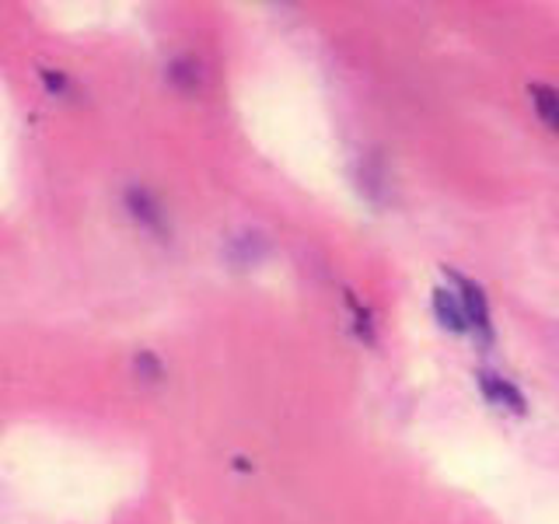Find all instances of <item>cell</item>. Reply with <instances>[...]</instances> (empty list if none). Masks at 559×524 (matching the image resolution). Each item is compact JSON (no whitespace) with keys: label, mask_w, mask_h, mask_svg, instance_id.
I'll list each match as a JSON object with an SVG mask.
<instances>
[{"label":"cell","mask_w":559,"mask_h":524,"mask_svg":"<svg viewBox=\"0 0 559 524\" xmlns=\"http://www.w3.org/2000/svg\"><path fill=\"white\" fill-rule=\"evenodd\" d=\"M433 314L441 329L448 332H465L468 329V319H465V308L459 301V294H451L448 287H437L433 290Z\"/></svg>","instance_id":"2"},{"label":"cell","mask_w":559,"mask_h":524,"mask_svg":"<svg viewBox=\"0 0 559 524\" xmlns=\"http://www.w3.org/2000/svg\"><path fill=\"white\" fill-rule=\"evenodd\" d=\"M451 276V284H454V294H459V301L465 308V319L468 325H479V329H489V305H486V290L476 284V279H468L462 273H454V270H444Z\"/></svg>","instance_id":"1"},{"label":"cell","mask_w":559,"mask_h":524,"mask_svg":"<svg viewBox=\"0 0 559 524\" xmlns=\"http://www.w3.org/2000/svg\"><path fill=\"white\" fill-rule=\"evenodd\" d=\"M528 92H532V102H535V112L559 133V92L549 84H532Z\"/></svg>","instance_id":"4"},{"label":"cell","mask_w":559,"mask_h":524,"mask_svg":"<svg viewBox=\"0 0 559 524\" xmlns=\"http://www.w3.org/2000/svg\"><path fill=\"white\" fill-rule=\"evenodd\" d=\"M479 389L489 402H493V406L511 409V413H524V398L511 381H503L497 374H479Z\"/></svg>","instance_id":"3"}]
</instances>
